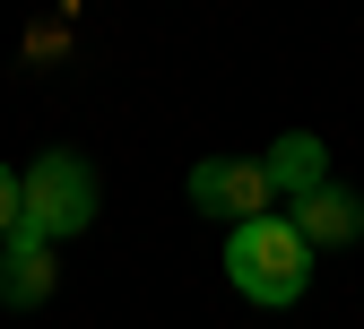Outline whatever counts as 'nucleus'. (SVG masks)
Here are the masks:
<instances>
[{
    "mask_svg": "<svg viewBox=\"0 0 364 329\" xmlns=\"http://www.w3.org/2000/svg\"><path fill=\"white\" fill-rule=\"evenodd\" d=\"M225 277H235L243 303H295L312 286V243L295 234V217H243L225 225Z\"/></svg>",
    "mask_w": 364,
    "mask_h": 329,
    "instance_id": "1",
    "label": "nucleus"
},
{
    "mask_svg": "<svg viewBox=\"0 0 364 329\" xmlns=\"http://www.w3.org/2000/svg\"><path fill=\"white\" fill-rule=\"evenodd\" d=\"M295 234H304L312 252H321V243H355V234H364V200L321 182V191H304V200H295Z\"/></svg>",
    "mask_w": 364,
    "mask_h": 329,
    "instance_id": "5",
    "label": "nucleus"
},
{
    "mask_svg": "<svg viewBox=\"0 0 364 329\" xmlns=\"http://www.w3.org/2000/svg\"><path fill=\"white\" fill-rule=\"evenodd\" d=\"M18 217H26V173L0 165V234H18Z\"/></svg>",
    "mask_w": 364,
    "mask_h": 329,
    "instance_id": "7",
    "label": "nucleus"
},
{
    "mask_svg": "<svg viewBox=\"0 0 364 329\" xmlns=\"http://www.w3.org/2000/svg\"><path fill=\"white\" fill-rule=\"evenodd\" d=\"M43 295H53V243L43 234H0V303L9 312H35Z\"/></svg>",
    "mask_w": 364,
    "mask_h": 329,
    "instance_id": "4",
    "label": "nucleus"
},
{
    "mask_svg": "<svg viewBox=\"0 0 364 329\" xmlns=\"http://www.w3.org/2000/svg\"><path fill=\"white\" fill-rule=\"evenodd\" d=\"M191 208L217 217V225L269 217V173H260V156H200L191 165Z\"/></svg>",
    "mask_w": 364,
    "mask_h": 329,
    "instance_id": "3",
    "label": "nucleus"
},
{
    "mask_svg": "<svg viewBox=\"0 0 364 329\" xmlns=\"http://www.w3.org/2000/svg\"><path fill=\"white\" fill-rule=\"evenodd\" d=\"M26 234H43V243H70V234L96 225V165H87L78 148H43L26 165Z\"/></svg>",
    "mask_w": 364,
    "mask_h": 329,
    "instance_id": "2",
    "label": "nucleus"
},
{
    "mask_svg": "<svg viewBox=\"0 0 364 329\" xmlns=\"http://www.w3.org/2000/svg\"><path fill=\"white\" fill-rule=\"evenodd\" d=\"M260 173H269V191H321V182H330V156H321V139H304V130H287L278 139V148H269L260 156Z\"/></svg>",
    "mask_w": 364,
    "mask_h": 329,
    "instance_id": "6",
    "label": "nucleus"
}]
</instances>
